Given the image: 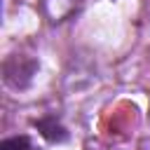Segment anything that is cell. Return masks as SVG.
<instances>
[{"label": "cell", "mask_w": 150, "mask_h": 150, "mask_svg": "<svg viewBox=\"0 0 150 150\" xmlns=\"http://www.w3.org/2000/svg\"><path fill=\"white\" fill-rule=\"evenodd\" d=\"M35 127H38L40 134H42L47 141H52V143H56V141H66V138H68V131H66L54 117H42V120L35 122Z\"/></svg>", "instance_id": "cell-1"}, {"label": "cell", "mask_w": 150, "mask_h": 150, "mask_svg": "<svg viewBox=\"0 0 150 150\" xmlns=\"http://www.w3.org/2000/svg\"><path fill=\"white\" fill-rule=\"evenodd\" d=\"M0 150H38L28 136H12L0 143Z\"/></svg>", "instance_id": "cell-2"}]
</instances>
